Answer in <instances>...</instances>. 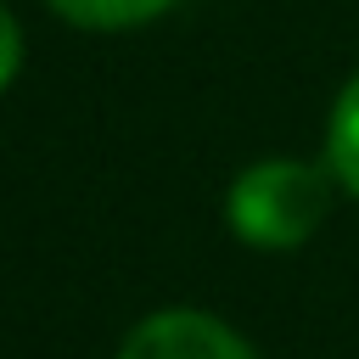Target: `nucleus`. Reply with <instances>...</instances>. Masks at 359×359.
I'll return each mask as SVG.
<instances>
[{"label": "nucleus", "mask_w": 359, "mask_h": 359, "mask_svg": "<svg viewBox=\"0 0 359 359\" xmlns=\"http://www.w3.org/2000/svg\"><path fill=\"white\" fill-rule=\"evenodd\" d=\"M73 28H135L151 22L157 11H168L174 0H50Z\"/></svg>", "instance_id": "7ed1b4c3"}, {"label": "nucleus", "mask_w": 359, "mask_h": 359, "mask_svg": "<svg viewBox=\"0 0 359 359\" xmlns=\"http://www.w3.org/2000/svg\"><path fill=\"white\" fill-rule=\"evenodd\" d=\"M17 62H22V39H17V22H11L6 11H0V90L11 84Z\"/></svg>", "instance_id": "39448f33"}, {"label": "nucleus", "mask_w": 359, "mask_h": 359, "mask_svg": "<svg viewBox=\"0 0 359 359\" xmlns=\"http://www.w3.org/2000/svg\"><path fill=\"white\" fill-rule=\"evenodd\" d=\"M118 359H252V348L230 325H219L196 309H168V314L140 320Z\"/></svg>", "instance_id": "f03ea898"}, {"label": "nucleus", "mask_w": 359, "mask_h": 359, "mask_svg": "<svg viewBox=\"0 0 359 359\" xmlns=\"http://www.w3.org/2000/svg\"><path fill=\"white\" fill-rule=\"evenodd\" d=\"M331 208V174L297 157L252 163L230 185V224L252 247H297Z\"/></svg>", "instance_id": "f257e3e1"}, {"label": "nucleus", "mask_w": 359, "mask_h": 359, "mask_svg": "<svg viewBox=\"0 0 359 359\" xmlns=\"http://www.w3.org/2000/svg\"><path fill=\"white\" fill-rule=\"evenodd\" d=\"M325 151H331V174L359 196V79L337 95V112H331V140H325Z\"/></svg>", "instance_id": "20e7f679"}]
</instances>
